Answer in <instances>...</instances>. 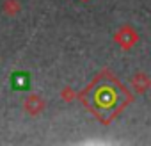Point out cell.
<instances>
[{
    "instance_id": "cell-1",
    "label": "cell",
    "mask_w": 151,
    "mask_h": 146,
    "mask_svg": "<svg viewBox=\"0 0 151 146\" xmlns=\"http://www.w3.org/2000/svg\"><path fill=\"white\" fill-rule=\"evenodd\" d=\"M114 41H116L123 50H128V48H132V46L139 41V34H137V30H135L133 27L124 25V27H121V29L114 34Z\"/></svg>"
},
{
    "instance_id": "cell-5",
    "label": "cell",
    "mask_w": 151,
    "mask_h": 146,
    "mask_svg": "<svg viewBox=\"0 0 151 146\" xmlns=\"http://www.w3.org/2000/svg\"><path fill=\"white\" fill-rule=\"evenodd\" d=\"M14 86L16 87H27L29 86V79L25 75H14Z\"/></svg>"
},
{
    "instance_id": "cell-3",
    "label": "cell",
    "mask_w": 151,
    "mask_h": 146,
    "mask_svg": "<svg viewBox=\"0 0 151 146\" xmlns=\"http://www.w3.org/2000/svg\"><path fill=\"white\" fill-rule=\"evenodd\" d=\"M151 86V80L146 73H135L132 77V87L137 91V93H146Z\"/></svg>"
},
{
    "instance_id": "cell-2",
    "label": "cell",
    "mask_w": 151,
    "mask_h": 146,
    "mask_svg": "<svg viewBox=\"0 0 151 146\" xmlns=\"http://www.w3.org/2000/svg\"><path fill=\"white\" fill-rule=\"evenodd\" d=\"M45 107H46V102H45L39 95H29V96L25 98V102H23V109H25V112L30 114V116L41 114V112L45 111Z\"/></svg>"
},
{
    "instance_id": "cell-4",
    "label": "cell",
    "mask_w": 151,
    "mask_h": 146,
    "mask_svg": "<svg viewBox=\"0 0 151 146\" xmlns=\"http://www.w3.org/2000/svg\"><path fill=\"white\" fill-rule=\"evenodd\" d=\"M2 11L7 16H16L22 11V2L20 0H4L2 2Z\"/></svg>"
},
{
    "instance_id": "cell-6",
    "label": "cell",
    "mask_w": 151,
    "mask_h": 146,
    "mask_svg": "<svg viewBox=\"0 0 151 146\" xmlns=\"http://www.w3.org/2000/svg\"><path fill=\"white\" fill-rule=\"evenodd\" d=\"M73 96H75V95H71V93H69V89H68V87H66V89H64V91H62V98H64V100H71V98H73Z\"/></svg>"
}]
</instances>
